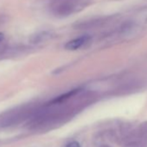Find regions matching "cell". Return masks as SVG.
Wrapping results in <instances>:
<instances>
[{
	"label": "cell",
	"instance_id": "cell-5",
	"mask_svg": "<svg viewBox=\"0 0 147 147\" xmlns=\"http://www.w3.org/2000/svg\"><path fill=\"white\" fill-rule=\"evenodd\" d=\"M3 39H4V34L0 32V42H1Z\"/></svg>",
	"mask_w": 147,
	"mask_h": 147
},
{
	"label": "cell",
	"instance_id": "cell-1",
	"mask_svg": "<svg viewBox=\"0 0 147 147\" xmlns=\"http://www.w3.org/2000/svg\"><path fill=\"white\" fill-rule=\"evenodd\" d=\"M92 0H50V10L59 18H66L85 9Z\"/></svg>",
	"mask_w": 147,
	"mask_h": 147
},
{
	"label": "cell",
	"instance_id": "cell-4",
	"mask_svg": "<svg viewBox=\"0 0 147 147\" xmlns=\"http://www.w3.org/2000/svg\"><path fill=\"white\" fill-rule=\"evenodd\" d=\"M64 147H81V144L78 141H76V140H72V141H69L67 142Z\"/></svg>",
	"mask_w": 147,
	"mask_h": 147
},
{
	"label": "cell",
	"instance_id": "cell-3",
	"mask_svg": "<svg viewBox=\"0 0 147 147\" xmlns=\"http://www.w3.org/2000/svg\"><path fill=\"white\" fill-rule=\"evenodd\" d=\"M90 41H91V37L89 36L88 35L82 36H79V37H76L75 39L68 41L65 45V49L67 50H71V51L77 50V49H82L85 45H87Z\"/></svg>",
	"mask_w": 147,
	"mask_h": 147
},
{
	"label": "cell",
	"instance_id": "cell-6",
	"mask_svg": "<svg viewBox=\"0 0 147 147\" xmlns=\"http://www.w3.org/2000/svg\"><path fill=\"white\" fill-rule=\"evenodd\" d=\"M100 147H110V146H108V145H102V146H100Z\"/></svg>",
	"mask_w": 147,
	"mask_h": 147
},
{
	"label": "cell",
	"instance_id": "cell-2",
	"mask_svg": "<svg viewBox=\"0 0 147 147\" xmlns=\"http://www.w3.org/2000/svg\"><path fill=\"white\" fill-rule=\"evenodd\" d=\"M128 147H146L147 144V123L136 128L126 137L125 143Z\"/></svg>",
	"mask_w": 147,
	"mask_h": 147
}]
</instances>
